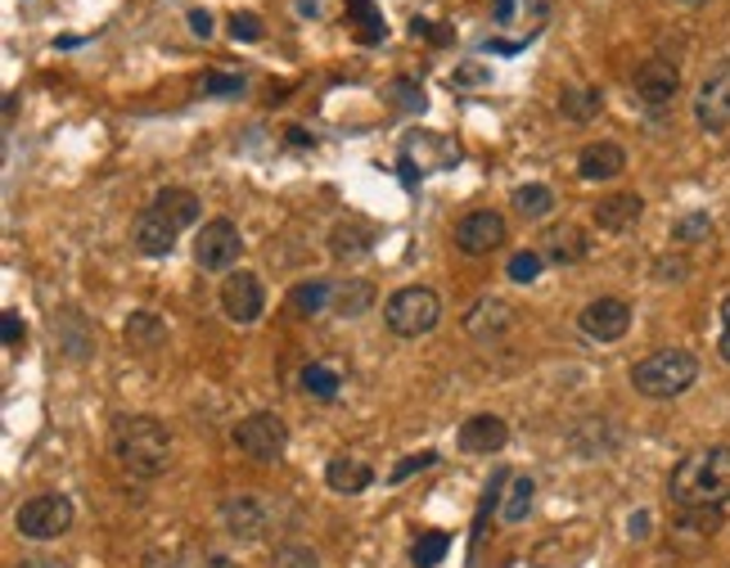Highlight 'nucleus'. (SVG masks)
<instances>
[{"instance_id":"6","label":"nucleus","mask_w":730,"mask_h":568,"mask_svg":"<svg viewBox=\"0 0 730 568\" xmlns=\"http://www.w3.org/2000/svg\"><path fill=\"white\" fill-rule=\"evenodd\" d=\"M235 447L249 456V460L266 465V460L284 456L288 429H284V419H280L275 411H253V415H243V419L235 424Z\"/></svg>"},{"instance_id":"26","label":"nucleus","mask_w":730,"mask_h":568,"mask_svg":"<svg viewBox=\"0 0 730 568\" xmlns=\"http://www.w3.org/2000/svg\"><path fill=\"white\" fill-rule=\"evenodd\" d=\"M344 14H348V28L357 32L361 45H379V41L388 36V23H383V14H379L374 0H348Z\"/></svg>"},{"instance_id":"10","label":"nucleus","mask_w":730,"mask_h":568,"mask_svg":"<svg viewBox=\"0 0 730 568\" xmlns=\"http://www.w3.org/2000/svg\"><path fill=\"white\" fill-rule=\"evenodd\" d=\"M221 312L235 320V325H253L262 312H266V290L253 271H230L221 280Z\"/></svg>"},{"instance_id":"28","label":"nucleus","mask_w":730,"mask_h":568,"mask_svg":"<svg viewBox=\"0 0 730 568\" xmlns=\"http://www.w3.org/2000/svg\"><path fill=\"white\" fill-rule=\"evenodd\" d=\"M510 204H514V212L523 221H542V217L555 212V189L551 185H519L510 195Z\"/></svg>"},{"instance_id":"24","label":"nucleus","mask_w":730,"mask_h":568,"mask_svg":"<svg viewBox=\"0 0 730 568\" xmlns=\"http://www.w3.org/2000/svg\"><path fill=\"white\" fill-rule=\"evenodd\" d=\"M154 208H159L176 230H189L194 221H199V212H204L199 195H194V189H181V185L159 189V195H154Z\"/></svg>"},{"instance_id":"31","label":"nucleus","mask_w":730,"mask_h":568,"mask_svg":"<svg viewBox=\"0 0 730 568\" xmlns=\"http://www.w3.org/2000/svg\"><path fill=\"white\" fill-rule=\"evenodd\" d=\"M721 528V510L717 505H695L676 514V533H695V537H712Z\"/></svg>"},{"instance_id":"36","label":"nucleus","mask_w":730,"mask_h":568,"mask_svg":"<svg viewBox=\"0 0 730 568\" xmlns=\"http://www.w3.org/2000/svg\"><path fill=\"white\" fill-rule=\"evenodd\" d=\"M542 266H546V258H542L537 249H523V253H514V258H510V266H505V271H510V280H514V284H532V280L542 275Z\"/></svg>"},{"instance_id":"13","label":"nucleus","mask_w":730,"mask_h":568,"mask_svg":"<svg viewBox=\"0 0 730 568\" xmlns=\"http://www.w3.org/2000/svg\"><path fill=\"white\" fill-rule=\"evenodd\" d=\"M514 316L519 312L505 298H478L465 312V329H469V339H478V343H497V339H505L514 329Z\"/></svg>"},{"instance_id":"11","label":"nucleus","mask_w":730,"mask_h":568,"mask_svg":"<svg viewBox=\"0 0 730 568\" xmlns=\"http://www.w3.org/2000/svg\"><path fill=\"white\" fill-rule=\"evenodd\" d=\"M577 329L587 339H596V343H618L627 329H631V307L622 298H596V303L581 307Z\"/></svg>"},{"instance_id":"48","label":"nucleus","mask_w":730,"mask_h":568,"mask_svg":"<svg viewBox=\"0 0 730 568\" xmlns=\"http://www.w3.org/2000/svg\"><path fill=\"white\" fill-rule=\"evenodd\" d=\"M19 568H64L59 559H28V564H19Z\"/></svg>"},{"instance_id":"19","label":"nucleus","mask_w":730,"mask_h":568,"mask_svg":"<svg viewBox=\"0 0 730 568\" xmlns=\"http://www.w3.org/2000/svg\"><path fill=\"white\" fill-rule=\"evenodd\" d=\"M591 217H596L600 230H609V234H627V230H636V226H641V217H645V199H641V195H609V199H600V204L591 208Z\"/></svg>"},{"instance_id":"33","label":"nucleus","mask_w":730,"mask_h":568,"mask_svg":"<svg viewBox=\"0 0 730 568\" xmlns=\"http://www.w3.org/2000/svg\"><path fill=\"white\" fill-rule=\"evenodd\" d=\"M294 307L303 312V316H316L320 307H329V298H334V284L329 280H303V284H294Z\"/></svg>"},{"instance_id":"30","label":"nucleus","mask_w":730,"mask_h":568,"mask_svg":"<svg viewBox=\"0 0 730 568\" xmlns=\"http://www.w3.org/2000/svg\"><path fill=\"white\" fill-rule=\"evenodd\" d=\"M532 496H537V483H532L527 473L510 479V492L501 496V518H505V524H523V518L532 514Z\"/></svg>"},{"instance_id":"35","label":"nucleus","mask_w":730,"mask_h":568,"mask_svg":"<svg viewBox=\"0 0 730 568\" xmlns=\"http://www.w3.org/2000/svg\"><path fill=\"white\" fill-rule=\"evenodd\" d=\"M447 546H451L447 533H424V537L411 546V564H415V568H433L437 559L447 555Z\"/></svg>"},{"instance_id":"1","label":"nucleus","mask_w":730,"mask_h":568,"mask_svg":"<svg viewBox=\"0 0 730 568\" xmlns=\"http://www.w3.org/2000/svg\"><path fill=\"white\" fill-rule=\"evenodd\" d=\"M109 451L131 479H159L172 465V434L154 415H118L109 434Z\"/></svg>"},{"instance_id":"39","label":"nucleus","mask_w":730,"mask_h":568,"mask_svg":"<svg viewBox=\"0 0 730 568\" xmlns=\"http://www.w3.org/2000/svg\"><path fill=\"white\" fill-rule=\"evenodd\" d=\"M239 90H243L239 73H208L204 77V95H239Z\"/></svg>"},{"instance_id":"40","label":"nucleus","mask_w":730,"mask_h":568,"mask_svg":"<svg viewBox=\"0 0 730 568\" xmlns=\"http://www.w3.org/2000/svg\"><path fill=\"white\" fill-rule=\"evenodd\" d=\"M428 465H437V451H420V456H406L397 469H393V483H402V479H411V473H420V469H428Z\"/></svg>"},{"instance_id":"21","label":"nucleus","mask_w":730,"mask_h":568,"mask_svg":"<svg viewBox=\"0 0 730 568\" xmlns=\"http://www.w3.org/2000/svg\"><path fill=\"white\" fill-rule=\"evenodd\" d=\"M144 568H239L230 555L221 550H204V546H176V550H154L144 559Z\"/></svg>"},{"instance_id":"7","label":"nucleus","mask_w":730,"mask_h":568,"mask_svg":"<svg viewBox=\"0 0 730 568\" xmlns=\"http://www.w3.org/2000/svg\"><path fill=\"white\" fill-rule=\"evenodd\" d=\"M243 253V234L235 221L226 217H213L199 226V234H194V266L199 271H230Z\"/></svg>"},{"instance_id":"37","label":"nucleus","mask_w":730,"mask_h":568,"mask_svg":"<svg viewBox=\"0 0 730 568\" xmlns=\"http://www.w3.org/2000/svg\"><path fill=\"white\" fill-rule=\"evenodd\" d=\"M271 568H320V559L312 546H280L271 555Z\"/></svg>"},{"instance_id":"2","label":"nucleus","mask_w":730,"mask_h":568,"mask_svg":"<svg viewBox=\"0 0 730 568\" xmlns=\"http://www.w3.org/2000/svg\"><path fill=\"white\" fill-rule=\"evenodd\" d=\"M672 501L680 510L695 505H726L730 501V443L721 447H704L695 456H686L672 469Z\"/></svg>"},{"instance_id":"9","label":"nucleus","mask_w":730,"mask_h":568,"mask_svg":"<svg viewBox=\"0 0 730 568\" xmlns=\"http://www.w3.org/2000/svg\"><path fill=\"white\" fill-rule=\"evenodd\" d=\"M275 505L266 501V496H230L226 505H221V524L230 528V537H239V542H262L266 533H271V524H275Z\"/></svg>"},{"instance_id":"29","label":"nucleus","mask_w":730,"mask_h":568,"mask_svg":"<svg viewBox=\"0 0 730 568\" xmlns=\"http://www.w3.org/2000/svg\"><path fill=\"white\" fill-rule=\"evenodd\" d=\"M122 335H127L131 348H159L167 339V325L154 312H131L127 325H122Z\"/></svg>"},{"instance_id":"25","label":"nucleus","mask_w":730,"mask_h":568,"mask_svg":"<svg viewBox=\"0 0 730 568\" xmlns=\"http://www.w3.org/2000/svg\"><path fill=\"white\" fill-rule=\"evenodd\" d=\"M329 307L344 316V320H357V316H366L370 307H374V284L370 280H348V284H334V298H329Z\"/></svg>"},{"instance_id":"12","label":"nucleus","mask_w":730,"mask_h":568,"mask_svg":"<svg viewBox=\"0 0 730 568\" xmlns=\"http://www.w3.org/2000/svg\"><path fill=\"white\" fill-rule=\"evenodd\" d=\"M456 244H460V253H469V258H482V253L501 249V244H505V217L492 212V208H478V212L460 217Z\"/></svg>"},{"instance_id":"16","label":"nucleus","mask_w":730,"mask_h":568,"mask_svg":"<svg viewBox=\"0 0 730 568\" xmlns=\"http://www.w3.org/2000/svg\"><path fill=\"white\" fill-rule=\"evenodd\" d=\"M676 90H680V73H676V64H667V59H650V64L636 68V95H641V105H645V109H654V113L667 109Z\"/></svg>"},{"instance_id":"17","label":"nucleus","mask_w":730,"mask_h":568,"mask_svg":"<svg viewBox=\"0 0 730 568\" xmlns=\"http://www.w3.org/2000/svg\"><path fill=\"white\" fill-rule=\"evenodd\" d=\"M402 159L420 163V172H437V167H456V163H460V150L451 145L447 135H437V131H415V135H406Z\"/></svg>"},{"instance_id":"32","label":"nucleus","mask_w":730,"mask_h":568,"mask_svg":"<svg viewBox=\"0 0 730 568\" xmlns=\"http://www.w3.org/2000/svg\"><path fill=\"white\" fill-rule=\"evenodd\" d=\"M303 389L316 397V402H334L338 397V389H344V379H338V370H329V365H303Z\"/></svg>"},{"instance_id":"49","label":"nucleus","mask_w":730,"mask_h":568,"mask_svg":"<svg viewBox=\"0 0 730 568\" xmlns=\"http://www.w3.org/2000/svg\"><path fill=\"white\" fill-rule=\"evenodd\" d=\"M721 325L730 329V294H726V303H721Z\"/></svg>"},{"instance_id":"15","label":"nucleus","mask_w":730,"mask_h":568,"mask_svg":"<svg viewBox=\"0 0 730 568\" xmlns=\"http://www.w3.org/2000/svg\"><path fill=\"white\" fill-rule=\"evenodd\" d=\"M176 234H181V230H176L154 204L131 221V244H135L144 258H167V253L176 249Z\"/></svg>"},{"instance_id":"27","label":"nucleus","mask_w":730,"mask_h":568,"mask_svg":"<svg viewBox=\"0 0 730 568\" xmlns=\"http://www.w3.org/2000/svg\"><path fill=\"white\" fill-rule=\"evenodd\" d=\"M600 109H604L600 86H564V95H559V113L568 122H591Z\"/></svg>"},{"instance_id":"23","label":"nucleus","mask_w":730,"mask_h":568,"mask_svg":"<svg viewBox=\"0 0 730 568\" xmlns=\"http://www.w3.org/2000/svg\"><path fill=\"white\" fill-rule=\"evenodd\" d=\"M325 483L334 492H344V496H357V492H366L374 483V469L366 460H352V456H334L325 465Z\"/></svg>"},{"instance_id":"8","label":"nucleus","mask_w":730,"mask_h":568,"mask_svg":"<svg viewBox=\"0 0 730 568\" xmlns=\"http://www.w3.org/2000/svg\"><path fill=\"white\" fill-rule=\"evenodd\" d=\"M695 122L704 131H712V135L730 131V59L708 68V77H704V86L695 95Z\"/></svg>"},{"instance_id":"43","label":"nucleus","mask_w":730,"mask_h":568,"mask_svg":"<svg viewBox=\"0 0 730 568\" xmlns=\"http://www.w3.org/2000/svg\"><path fill=\"white\" fill-rule=\"evenodd\" d=\"M492 19L505 28V23L514 19V0H492Z\"/></svg>"},{"instance_id":"38","label":"nucleus","mask_w":730,"mask_h":568,"mask_svg":"<svg viewBox=\"0 0 730 568\" xmlns=\"http://www.w3.org/2000/svg\"><path fill=\"white\" fill-rule=\"evenodd\" d=\"M230 36L243 41V45L262 41V19H258V14H230Z\"/></svg>"},{"instance_id":"14","label":"nucleus","mask_w":730,"mask_h":568,"mask_svg":"<svg viewBox=\"0 0 730 568\" xmlns=\"http://www.w3.org/2000/svg\"><path fill=\"white\" fill-rule=\"evenodd\" d=\"M587 253H591V234L577 221H559L542 234V258L555 266H577V262H587Z\"/></svg>"},{"instance_id":"47","label":"nucleus","mask_w":730,"mask_h":568,"mask_svg":"<svg viewBox=\"0 0 730 568\" xmlns=\"http://www.w3.org/2000/svg\"><path fill=\"white\" fill-rule=\"evenodd\" d=\"M658 275H686V262H663Z\"/></svg>"},{"instance_id":"46","label":"nucleus","mask_w":730,"mask_h":568,"mask_svg":"<svg viewBox=\"0 0 730 568\" xmlns=\"http://www.w3.org/2000/svg\"><path fill=\"white\" fill-rule=\"evenodd\" d=\"M288 140H294V145H312V135L303 127H288Z\"/></svg>"},{"instance_id":"45","label":"nucleus","mask_w":730,"mask_h":568,"mask_svg":"<svg viewBox=\"0 0 730 568\" xmlns=\"http://www.w3.org/2000/svg\"><path fill=\"white\" fill-rule=\"evenodd\" d=\"M717 352H721V361L730 365V329H721V339H717Z\"/></svg>"},{"instance_id":"18","label":"nucleus","mask_w":730,"mask_h":568,"mask_svg":"<svg viewBox=\"0 0 730 568\" xmlns=\"http://www.w3.org/2000/svg\"><path fill=\"white\" fill-rule=\"evenodd\" d=\"M505 443H510V424L501 415H473L460 429V451H469V456H492Z\"/></svg>"},{"instance_id":"44","label":"nucleus","mask_w":730,"mask_h":568,"mask_svg":"<svg viewBox=\"0 0 730 568\" xmlns=\"http://www.w3.org/2000/svg\"><path fill=\"white\" fill-rule=\"evenodd\" d=\"M627 533H631V537H645V533H650V514H631Z\"/></svg>"},{"instance_id":"3","label":"nucleus","mask_w":730,"mask_h":568,"mask_svg":"<svg viewBox=\"0 0 730 568\" xmlns=\"http://www.w3.org/2000/svg\"><path fill=\"white\" fill-rule=\"evenodd\" d=\"M699 379V361L680 348H663L645 361L631 365V384H636L641 397H654V402H667V397H680L690 384Z\"/></svg>"},{"instance_id":"4","label":"nucleus","mask_w":730,"mask_h":568,"mask_svg":"<svg viewBox=\"0 0 730 568\" xmlns=\"http://www.w3.org/2000/svg\"><path fill=\"white\" fill-rule=\"evenodd\" d=\"M437 320H443V303H437L433 290H424V284H411V290H397L393 298H388L383 307V325L393 329L397 339H424L437 329Z\"/></svg>"},{"instance_id":"50","label":"nucleus","mask_w":730,"mask_h":568,"mask_svg":"<svg viewBox=\"0 0 730 568\" xmlns=\"http://www.w3.org/2000/svg\"><path fill=\"white\" fill-rule=\"evenodd\" d=\"M676 6H686V10H699V6H708V0H676Z\"/></svg>"},{"instance_id":"42","label":"nucleus","mask_w":730,"mask_h":568,"mask_svg":"<svg viewBox=\"0 0 730 568\" xmlns=\"http://www.w3.org/2000/svg\"><path fill=\"white\" fill-rule=\"evenodd\" d=\"M189 28H194V36H213V14L208 10H189Z\"/></svg>"},{"instance_id":"20","label":"nucleus","mask_w":730,"mask_h":568,"mask_svg":"<svg viewBox=\"0 0 730 568\" xmlns=\"http://www.w3.org/2000/svg\"><path fill=\"white\" fill-rule=\"evenodd\" d=\"M622 167H627V154H622V145H613V140H596V145H587L577 154V176L581 181H613V176H622Z\"/></svg>"},{"instance_id":"22","label":"nucleus","mask_w":730,"mask_h":568,"mask_svg":"<svg viewBox=\"0 0 730 568\" xmlns=\"http://www.w3.org/2000/svg\"><path fill=\"white\" fill-rule=\"evenodd\" d=\"M370 249H374V230H370L366 221H357V217L338 221V226L329 230V253H334L338 262H357V258H366Z\"/></svg>"},{"instance_id":"5","label":"nucleus","mask_w":730,"mask_h":568,"mask_svg":"<svg viewBox=\"0 0 730 568\" xmlns=\"http://www.w3.org/2000/svg\"><path fill=\"white\" fill-rule=\"evenodd\" d=\"M14 528L28 537V542H55L73 528V501L59 496V492H45V496H32L23 501V510L14 514Z\"/></svg>"},{"instance_id":"34","label":"nucleus","mask_w":730,"mask_h":568,"mask_svg":"<svg viewBox=\"0 0 730 568\" xmlns=\"http://www.w3.org/2000/svg\"><path fill=\"white\" fill-rule=\"evenodd\" d=\"M712 234V217L708 212H686L676 226H672V240L676 244H699V240H708Z\"/></svg>"},{"instance_id":"41","label":"nucleus","mask_w":730,"mask_h":568,"mask_svg":"<svg viewBox=\"0 0 730 568\" xmlns=\"http://www.w3.org/2000/svg\"><path fill=\"white\" fill-rule=\"evenodd\" d=\"M0 335H6V348H19V343H23L28 329H23L19 312H6V316H0Z\"/></svg>"}]
</instances>
